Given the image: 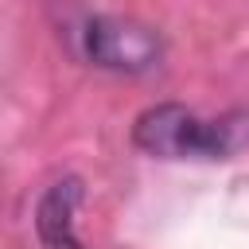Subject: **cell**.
<instances>
[{
    "instance_id": "3",
    "label": "cell",
    "mask_w": 249,
    "mask_h": 249,
    "mask_svg": "<svg viewBox=\"0 0 249 249\" xmlns=\"http://www.w3.org/2000/svg\"><path fill=\"white\" fill-rule=\"evenodd\" d=\"M78 179H62L47 191V198L39 202V237L51 249H78L74 233H70V214L78 206Z\"/></svg>"
},
{
    "instance_id": "2",
    "label": "cell",
    "mask_w": 249,
    "mask_h": 249,
    "mask_svg": "<svg viewBox=\"0 0 249 249\" xmlns=\"http://www.w3.org/2000/svg\"><path fill=\"white\" fill-rule=\"evenodd\" d=\"M86 47L89 58L113 70H140L148 62H156V39L136 27V23H121V19H93L86 31Z\"/></svg>"
},
{
    "instance_id": "1",
    "label": "cell",
    "mask_w": 249,
    "mask_h": 249,
    "mask_svg": "<svg viewBox=\"0 0 249 249\" xmlns=\"http://www.w3.org/2000/svg\"><path fill=\"white\" fill-rule=\"evenodd\" d=\"M241 128L233 124V117L226 121H202L183 105H156L148 113H140L132 140L136 148L163 156V160H187V156H206V160H222L241 144Z\"/></svg>"
}]
</instances>
